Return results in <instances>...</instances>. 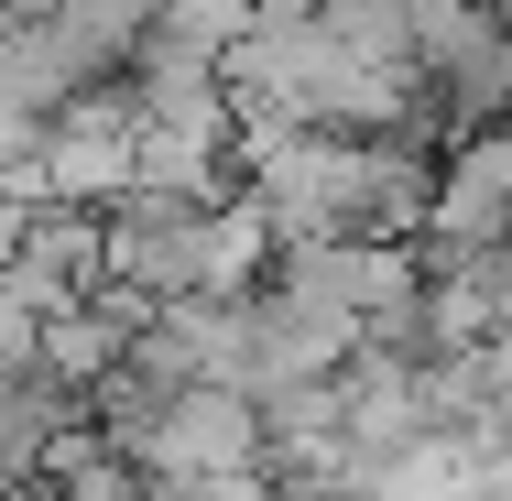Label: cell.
I'll return each mask as SVG.
<instances>
[{
  "mask_svg": "<svg viewBox=\"0 0 512 501\" xmlns=\"http://www.w3.org/2000/svg\"><path fill=\"white\" fill-rule=\"evenodd\" d=\"M273 262V229L262 207L240 197H153V186H120L99 207V284L142 305H186V295H251Z\"/></svg>",
  "mask_w": 512,
  "mask_h": 501,
  "instance_id": "cell-1",
  "label": "cell"
},
{
  "mask_svg": "<svg viewBox=\"0 0 512 501\" xmlns=\"http://www.w3.org/2000/svg\"><path fill=\"white\" fill-rule=\"evenodd\" d=\"M131 186V99H120V77L88 88V99H66L44 120V142H33V207H109Z\"/></svg>",
  "mask_w": 512,
  "mask_h": 501,
  "instance_id": "cell-2",
  "label": "cell"
},
{
  "mask_svg": "<svg viewBox=\"0 0 512 501\" xmlns=\"http://www.w3.org/2000/svg\"><path fill=\"white\" fill-rule=\"evenodd\" d=\"M414 251H512V131H469L436 153Z\"/></svg>",
  "mask_w": 512,
  "mask_h": 501,
  "instance_id": "cell-3",
  "label": "cell"
},
{
  "mask_svg": "<svg viewBox=\"0 0 512 501\" xmlns=\"http://www.w3.org/2000/svg\"><path fill=\"white\" fill-rule=\"evenodd\" d=\"M251 458H262V425H251V403L218 393V382H186L153 414V436L131 447L142 480H218V469H251Z\"/></svg>",
  "mask_w": 512,
  "mask_h": 501,
  "instance_id": "cell-4",
  "label": "cell"
},
{
  "mask_svg": "<svg viewBox=\"0 0 512 501\" xmlns=\"http://www.w3.org/2000/svg\"><path fill=\"white\" fill-rule=\"evenodd\" d=\"M425 262V295H414V327L425 349H491L512 316V251H414Z\"/></svg>",
  "mask_w": 512,
  "mask_h": 501,
  "instance_id": "cell-5",
  "label": "cell"
},
{
  "mask_svg": "<svg viewBox=\"0 0 512 501\" xmlns=\"http://www.w3.org/2000/svg\"><path fill=\"white\" fill-rule=\"evenodd\" d=\"M77 425V403L33 371H0V491H33V458Z\"/></svg>",
  "mask_w": 512,
  "mask_h": 501,
  "instance_id": "cell-6",
  "label": "cell"
},
{
  "mask_svg": "<svg viewBox=\"0 0 512 501\" xmlns=\"http://www.w3.org/2000/svg\"><path fill=\"white\" fill-rule=\"evenodd\" d=\"M175 501H273V480L251 458V469H218V480H175Z\"/></svg>",
  "mask_w": 512,
  "mask_h": 501,
  "instance_id": "cell-7",
  "label": "cell"
},
{
  "mask_svg": "<svg viewBox=\"0 0 512 501\" xmlns=\"http://www.w3.org/2000/svg\"><path fill=\"white\" fill-rule=\"evenodd\" d=\"M44 11H66V0H0V22H44Z\"/></svg>",
  "mask_w": 512,
  "mask_h": 501,
  "instance_id": "cell-8",
  "label": "cell"
}]
</instances>
